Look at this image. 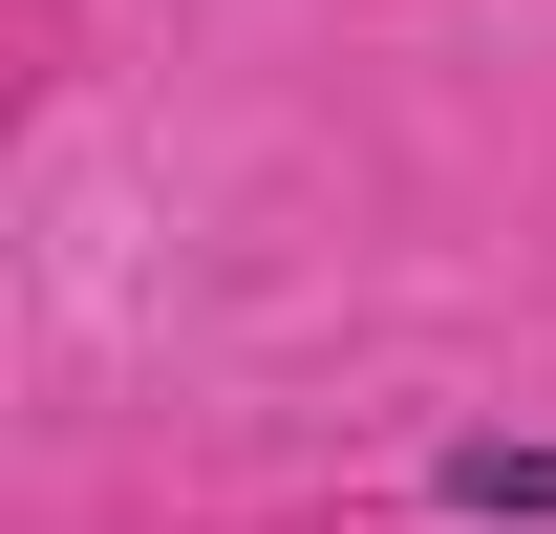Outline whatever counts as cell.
<instances>
[{
	"label": "cell",
	"instance_id": "cell-1",
	"mask_svg": "<svg viewBox=\"0 0 556 534\" xmlns=\"http://www.w3.org/2000/svg\"><path fill=\"white\" fill-rule=\"evenodd\" d=\"M428 492H450V513H492V534H556V428H450V449H428Z\"/></svg>",
	"mask_w": 556,
	"mask_h": 534
}]
</instances>
